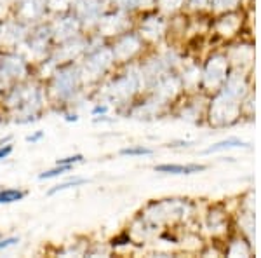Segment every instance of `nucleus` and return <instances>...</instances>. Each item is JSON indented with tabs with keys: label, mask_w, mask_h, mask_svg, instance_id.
<instances>
[{
	"label": "nucleus",
	"mask_w": 261,
	"mask_h": 258,
	"mask_svg": "<svg viewBox=\"0 0 261 258\" xmlns=\"http://www.w3.org/2000/svg\"><path fill=\"white\" fill-rule=\"evenodd\" d=\"M86 157L82 154H73V155H68V157H61V159H56V164H65V166H75V164H82Z\"/></svg>",
	"instance_id": "13"
},
{
	"label": "nucleus",
	"mask_w": 261,
	"mask_h": 258,
	"mask_svg": "<svg viewBox=\"0 0 261 258\" xmlns=\"http://www.w3.org/2000/svg\"><path fill=\"white\" fill-rule=\"evenodd\" d=\"M14 152V143L9 142V143H4V145H0V160L11 157V154Z\"/></svg>",
	"instance_id": "15"
},
{
	"label": "nucleus",
	"mask_w": 261,
	"mask_h": 258,
	"mask_svg": "<svg viewBox=\"0 0 261 258\" xmlns=\"http://www.w3.org/2000/svg\"><path fill=\"white\" fill-rule=\"evenodd\" d=\"M73 166H65V164H56L53 169H47V171H42L39 175V180H53V178H58V176H63L65 173H70Z\"/></svg>",
	"instance_id": "11"
},
{
	"label": "nucleus",
	"mask_w": 261,
	"mask_h": 258,
	"mask_svg": "<svg viewBox=\"0 0 261 258\" xmlns=\"http://www.w3.org/2000/svg\"><path fill=\"white\" fill-rule=\"evenodd\" d=\"M89 183V180L87 178H82V176H73V178H68L65 181H61V183L54 185V187H50L47 190V196H56V194L60 192H65V190H70V189H77V187H82V185Z\"/></svg>",
	"instance_id": "7"
},
{
	"label": "nucleus",
	"mask_w": 261,
	"mask_h": 258,
	"mask_svg": "<svg viewBox=\"0 0 261 258\" xmlns=\"http://www.w3.org/2000/svg\"><path fill=\"white\" fill-rule=\"evenodd\" d=\"M19 241L21 239L18 238V236H11V238H0V253L6 251V249L11 248V246H16Z\"/></svg>",
	"instance_id": "14"
},
{
	"label": "nucleus",
	"mask_w": 261,
	"mask_h": 258,
	"mask_svg": "<svg viewBox=\"0 0 261 258\" xmlns=\"http://www.w3.org/2000/svg\"><path fill=\"white\" fill-rule=\"evenodd\" d=\"M6 103L11 108H16L19 112V117L16 121H19L21 117H27L23 121V124L27 122H33L40 119V107L44 103V92L42 87L37 86L33 87L30 84L24 82H16L14 86L9 87L6 95Z\"/></svg>",
	"instance_id": "1"
},
{
	"label": "nucleus",
	"mask_w": 261,
	"mask_h": 258,
	"mask_svg": "<svg viewBox=\"0 0 261 258\" xmlns=\"http://www.w3.org/2000/svg\"><path fill=\"white\" fill-rule=\"evenodd\" d=\"M28 196L24 189H0V204H14Z\"/></svg>",
	"instance_id": "8"
},
{
	"label": "nucleus",
	"mask_w": 261,
	"mask_h": 258,
	"mask_svg": "<svg viewBox=\"0 0 261 258\" xmlns=\"http://www.w3.org/2000/svg\"><path fill=\"white\" fill-rule=\"evenodd\" d=\"M28 70H30V65L19 54L11 53V51L0 54V86L19 82L21 79L27 77Z\"/></svg>",
	"instance_id": "3"
},
{
	"label": "nucleus",
	"mask_w": 261,
	"mask_h": 258,
	"mask_svg": "<svg viewBox=\"0 0 261 258\" xmlns=\"http://www.w3.org/2000/svg\"><path fill=\"white\" fill-rule=\"evenodd\" d=\"M130 241V238H129V234H120V236H117V238H113L110 243H112V246L113 248H117V246H124V244H127Z\"/></svg>",
	"instance_id": "17"
},
{
	"label": "nucleus",
	"mask_w": 261,
	"mask_h": 258,
	"mask_svg": "<svg viewBox=\"0 0 261 258\" xmlns=\"http://www.w3.org/2000/svg\"><path fill=\"white\" fill-rule=\"evenodd\" d=\"M108 105L107 103H96L94 107H92V110H91V113L94 117H98V115H107L108 113Z\"/></svg>",
	"instance_id": "16"
},
{
	"label": "nucleus",
	"mask_w": 261,
	"mask_h": 258,
	"mask_svg": "<svg viewBox=\"0 0 261 258\" xmlns=\"http://www.w3.org/2000/svg\"><path fill=\"white\" fill-rule=\"evenodd\" d=\"M122 157H145V155H153V150L148 147L143 145H133V147H125L120 150Z\"/></svg>",
	"instance_id": "10"
},
{
	"label": "nucleus",
	"mask_w": 261,
	"mask_h": 258,
	"mask_svg": "<svg viewBox=\"0 0 261 258\" xmlns=\"http://www.w3.org/2000/svg\"><path fill=\"white\" fill-rule=\"evenodd\" d=\"M82 84V72L73 63H66L63 66H58V70L53 74L50 79V92L56 95L58 100L70 101L77 95Z\"/></svg>",
	"instance_id": "2"
},
{
	"label": "nucleus",
	"mask_w": 261,
	"mask_h": 258,
	"mask_svg": "<svg viewBox=\"0 0 261 258\" xmlns=\"http://www.w3.org/2000/svg\"><path fill=\"white\" fill-rule=\"evenodd\" d=\"M63 119H65L66 122H77L79 121V115L75 112H63Z\"/></svg>",
	"instance_id": "19"
},
{
	"label": "nucleus",
	"mask_w": 261,
	"mask_h": 258,
	"mask_svg": "<svg viewBox=\"0 0 261 258\" xmlns=\"http://www.w3.org/2000/svg\"><path fill=\"white\" fill-rule=\"evenodd\" d=\"M207 169L204 164H159L155 166L157 173H166V175H193V173H202Z\"/></svg>",
	"instance_id": "6"
},
{
	"label": "nucleus",
	"mask_w": 261,
	"mask_h": 258,
	"mask_svg": "<svg viewBox=\"0 0 261 258\" xmlns=\"http://www.w3.org/2000/svg\"><path fill=\"white\" fill-rule=\"evenodd\" d=\"M237 147H247V145L239 138H228V139H223L220 143H214V145L204 150V154H214V152H221L226 149H237Z\"/></svg>",
	"instance_id": "9"
},
{
	"label": "nucleus",
	"mask_w": 261,
	"mask_h": 258,
	"mask_svg": "<svg viewBox=\"0 0 261 258\" xmlns=\"http://www.w3.org/2000/svg\"><path fill=\"white\" fill-rule=\"evenodd\" d=\"M0 238H2V234H0Z\"/></svg>",
	"instance_id": "20"
},
{
	"label": "nucleus",
	"mask_w": 261,
	"mask_h": 258,
	"mask_svg": "<svg viewBox=\"0 0 261 258\" xmlns=\"http://www.w3.org/2000/svg\"><path fill=\"white\" fill-rule=\"evenodd\" d=\"M16 7H18L16 14H19L21 18L19 21H37L47 12L45 0H19L16 2Z\"/></svg>",
	"instance_id": "5"
},
{
	"label": "nucleus",
	"mask_w": 261,
	"mask_h": 258,
	"mask_svg": "<svg viewBox=\"0 0 261 258\" xmlns=\"http://www.w3.org/2000/svg\"><path fill=\"white\" fill-rule=\"evenodd\" d=\"M73 16L79 19V23L84 25L87 21L92 23H99L101 16H103V7H101V0H79L75 2V12Z\"/></svg>",
	"instance_id": "4"
},
{
	"label": "nucleus",
	"mask_w": 261,
	"mask_h": 258,
	"mask_svg": "<svg viewBox=\"0 0 261 258\" xmlns=\"http://www.w3.org/2000/svg\"><path fill=\"white\" fill-rule=\"evenodd\" d=\"M71 2L75 4V0H45L47 9L53 11H66L71 6Z\"/></svg>",
	"instance_id": "12"
},
{
	"label": "nucleus",
	"mask_w": 261,
	"mask_h": 258,
	"mask_svg": "<svg viewBox=\"0 0 261 258\" xmlns=\"http://www.w3.org/2000/svg\"><path fill=\"white\" fill-rule=\"evenodd\" d=\"M42 138H44V131H35L33 134H28L24 139H27L28 143H39Z\"/></svg>",
	"instance_id": "18"
}]
</instances>
